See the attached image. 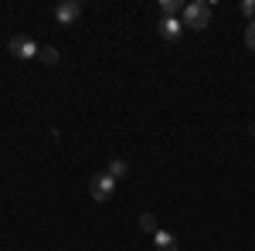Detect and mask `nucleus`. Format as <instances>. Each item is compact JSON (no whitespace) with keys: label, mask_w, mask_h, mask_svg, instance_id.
<instances>
[{"label":"nucleus","mask_w":255,"mask_h":251,"mask_svg":"<svg viewBox=\"0 0 255 251\" xmlns=\"http://www.w3.org/2000/svg\"><path fill=\"white\" fill-rule=\"evenodd\" d=\"M184 27H191V31H204L208 24H211V3H204V0H191V3H184Z\"/></svg>","instance_id":"nucleus-1"},{"label":"nucleus","mask_w":255,"mask_h":251,"mask_svg":"<svg viewBox=\"0 0 255 251\" xmlns=\"http://www.w3.org/2000/svg\"><path fill=\"white\" fill-rule=\"evenodd\" d=\"M7 51H10L14 58H20V61H31V58H38V55H41L38 41L27 38V34H10V41H7Z\"/></svg>","instance_id":"nucleus-2"},{"label":"nucleus","mask_w":255,"mask_h":251,"mask_svg":"<svg viewBox=\"0 0 255 251\" xmlns=\"http://www.w3.org/2000/svg\"><path fill=\"white\" fill-rule=\"evenodd\" d=\"M89 193H92V200H109L113 193H116V180L106 173H92V180H89Z\"/></svg>","instance_id":"nucleus-3"},{"label":"nucleus","mask_w":255,"mask_h":251,"mask_svg":"<svg viewBox=\"0 0 255 251\" xmlns=\"http://www.w3.org/2000/svg\"><path fill=\"white\" fill-rule=\"evenodd\" d=\"M79 17H82V3L79 0H61L58 7H55V20H58L61 27H72Z\"/></svg>","instance_id":"nucleus-4"},{"label":"nucleus","mask_w":255,"mask_h":251,"mask_svg":"<svg viewBox=\"0 0 255 251\" xmlns=\"http://www.w3.org/2000/svg\"><path fill=\"white\" fill-rule=\"evenodd\" d=\"M157 31H160L163 41H180V34H184V20L180 17H160Z\"/></svg>","instance_id":"nucleus-5"},{"label":"nucleus","mask_w":255,"mask_h":251,"mask_svg":"<svg viewBox=\"0 0 255 251\" xmlns=\"http://www.w3.org/2000/svg\"><path fill=\"white\" fill-rule=\"evenodd\" d=\"M153 245H157V251H177V238L170 231H163V228H160V231L153 234Z\"/></svg>","instance_id":"nucleus-6"},{"label":"nucleus","mask_w":255,"mask_h":251,"mask_svg":"<svg viewBox=\"0 0 255 251\" xmlns=\"http://www.w3.org/2000/svg\"><path fill=\"white\" fill-rule=\"evenodd\" d=\"M139 231L153 238V234L160 231V221H157V214H139Z\"/></svg>","instance_id":"nucleus-7"},{"label":"nucleus","mask_w":255,"mask_h":251,"mask_svg":"<svg viewBox=\"0 0 255 251\" xmlns=\"http://www.w3.org/2000/svg\"><path fill=\"white\" fill-rule=\"evenodd\" d=\"M177 14H184L180 0H160V17H177Z\"/></svg>","instance_id":"nucleus-8"},{"label":"nucleus","mask_w":255,"mask_h":251,"mask_svg":"<svg viewBox=\"0 0 255 251\" xmlns=\"http://www.w3.org/2000/svg\"><path fill=\"white\" fill-rule=\"evenodd\" d=\"M106 173L113 176V180H119V176H126V173H129V167H126V160H119V156H116V160H109Z\"/></svg>","instance_id":"nucleus-9"},{"label":"nucleus","mask_w":255,"mask_h":251,"mask_svg":"<svg viewBox=\"0 0 255 251\" xmlns=\"http://www.w3.org/2000/svg\"><path fill=\"white\" fill-rule=\"evenodd\" d=\"M38 58L44 61V65H58V51H55V48L48 44V48H41V55H38Z\"/></svg>","instance_id":"nucleus-10"},{"label":"nucleus","mask_w":255,"mask_h":251,"mask_svg":"<svg viewBox=\"0 0 255 251\" xmlns=\"http://www.w3.org/2000/svg\"><path fill=\"white\" fill-rule=\"evenodd\" d=\"M245 44H249V48L255 51V20L249 24V27H245Z\"/></svg>","instance_id":"nucleus-11"},{"label":"nucleus","mask_w":255,"mask_h":251,"mask_svg":"<svg viewBox=\"0 0 255 251\" xmlns=\"http://www.w3.org/2000/svg\"><path fill=\"white\" fill-rule=\"evenodd\" d=\"M242 14L255 20V0H242Z\"/></svg>","instance_id":"nucleus-12"},{"label":"nucleus","mask_w":255,"mask_h":251,"mask_svg":"<svg viewBox=\"0 0 255 251\" xmlns=\"http://www.w3.org/2000/svg\"><path fill=\"white\" fill-rule=\"evenodd\" d=\"M249 129H252V136H255V122H252V126H249Z\"/></svg>","instance_id":"nucleus-13"}]
</instances>
